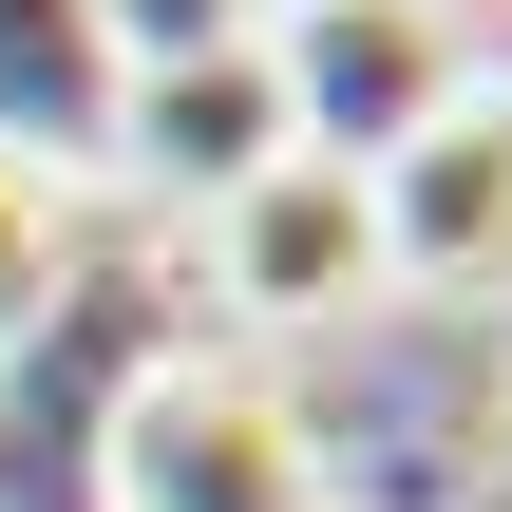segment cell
Listing matches in <instances>:
<instances>
[{"label": "cell", "mask_w": 512, "mask_h": 512, "mask_svg": "<svg viewBox=\"0 0 512 512\" xmlns=\"http://www.w3.org/2000/svg\"><path fill=\"white\" fill-rule=\"evenodd\" d=\"M95 512H342L323 418L247 342H152L95 418Z\"/></svg>", "instance_id": "cell-1"}, {"label": "cell", "mask_w": 512, "mask_h": 512, "mask_svg": "<svg viewBox=\"0 0 512 512\" xmlns=\"http://www.w3.org/2000/svg\"><path fill=\"white\" fill-rule=\"evenodd\" d=\"M57 285H76V171L0 133V361L57 323Z\"/></svg>", "instance_id": "cell-6"}, {"label": "cell", "mask_w": 512, "mask_h": 512, "mask_svg": "<svg viewBox=\"0 0 512 512\" xmlns=\"http://www.w3.org/2000/svg\"><path fill=\"white\" fill-rule=\"evenodd\" d=\"M190 266H209V304H228L247 361H266V342H342V323H380V209H361V171H323V152L247 171V190L190 228Z\"/></svg>", "instance_id": "cell-2"}, {"label": "cell", "mask_w": 512, "mask_h": 512, "mask_svg": "<svg viewBox=\"0 0 512 512\" xmlns=\"http://www.w3.org/2000/svg\"><path fill=\"white\" fill-rule=\"evenodd\" d=\"M266 76H285V133L323 152V171H380L456 76H494L475 57V19L456 0H266Z\"/></svg>", "instance_id": "cell-3"}, {"label": "cell", "mask_w": 512, "mask_h": 512, "mask_svg": "<svg viewBox=\"0 0 512 512\" xmlns=\"http://www.w3.org/2000/svg\"><path fill=\"white\" fill-rule=\"evenodd\" d=\"M342 512H361V494H342Z\"/></svg>", "instance_id": "cell-8"}, {"label": "cell", "mask_w": 512, "mask_h": 512, "mask_svg": "<svg viewBox=\"0 0 512 512\" xmlns=\"http://www.w3.org/2000/svg\"><path fill=\"white\" fill-rule=\"evenodd\" d=\"M304 133H285V76H266V38H209V57H133L114 95H95V152L76 171H114V190H152L171 228H209L247 171H285Z\"/></svg>", "instance_id": "cell-5"}, {"label": "cell", "mask_w": 512, "mask_h": 512, "mask_svg": "<svg viewBox=\"0 0 512 512\" xmlns=\"http://www.w3.org/2000/svg\"><path fill=\"white\" fill-rule=\"evenodd\" d=\"M209 38H266V0H95V57H209Z\"/></svg>", "instance_id": "cell-7"}, {"label": "cell", "mask_w": 512, "mask_h": 512, "mask_svg": "<svg viewBox=\"0 0 512 512\" xmlns=\"http://www.w3.org/2000/svg\"><path fill=\"white\" fill-rule=\"evenodd\" d=\"M380 304H512V76H456L380 171Z\"/></svg>", "instance_id": "cell-4"}]
</instances>
